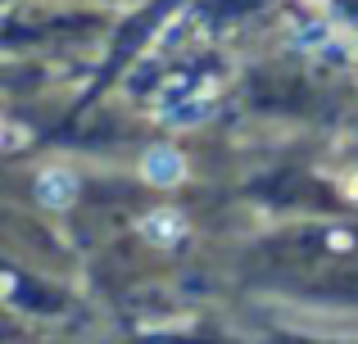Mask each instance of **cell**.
<instances>
[{
    "instance_id": "cell-1",
    "label": "cell",
    "mask_w": 358,
    "mask_h": 344,
    "mask_svg": "<svg viewBox=\"0 0 358 344\" xmlns=\"http://www.w3.org/2000/svg\"><path fill=\"white\" fill-rule=\"evenodd\" d=\"M36 200H41V209H73L78 204V177H73L69 168H45L41 177H36Z\"/></svg>"
},
{
    "instance_id": "cell-3",
    "label": "cell",
    "mask_w": 358,
    "mask_h": 344,
    "mask_svg": "<svg viewBox=\"0 0 358 344\" xmlns=\"http://www.w3.org/2000/svg\"><path fill=\"white\" fill-rule=\"evenodd\" d=\"M141 236H145L150 245L168 249V245H177V240L186 236V218L177 209H155V213H145V222H141Z\"/></svg>"
},
{
    "instance_id": "cell-2",
    "label": "cell",
    "mask_w": 358,
    "mask_h": 344,
    "mask_svg": "<svg viewBox=\"0 0 358 344\" xmlns=\"http://www.w3.org/2000/svg\"><path fill=\"white\" fill-rule=\"evenodd\" d=\"M141 177H145L150 186H177L186 177V163L177 150H168V145H159V150H150L145 159H141Z\"/></svg>"
},
{
    "instance_id": "cell-4",
    "label": "cell",
    "mask_w": 358,
    "mask_h": 344,
    "mask_svg": "<svg viewBox=\"0 0 358 344\" xmlns=\"http://www.w3.org/2000/svg\"><path fill=\"white\" fill-rule=\"evenodd\" d=\"M0 141H5V127H0Z\"/></svg>"
}]
</instances>
